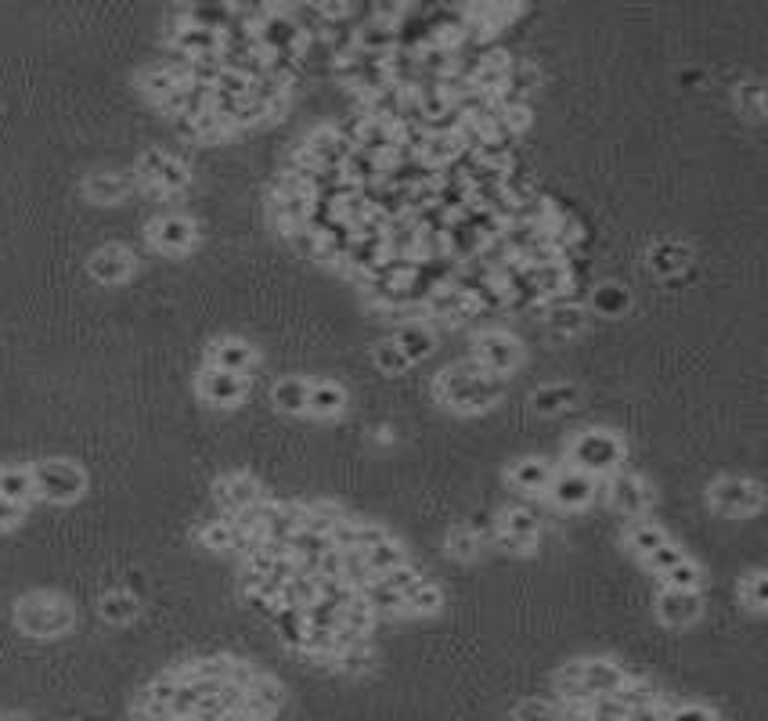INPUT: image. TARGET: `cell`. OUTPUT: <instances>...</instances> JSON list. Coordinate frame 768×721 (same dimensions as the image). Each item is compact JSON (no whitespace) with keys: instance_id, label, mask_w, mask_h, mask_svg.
<instances>
[{"instance_id":"6da1fadb","label":"cell","mask_w":768,"mask_h":721,"mask_svg":"<svg viewBox=\"0 0 768 721\" xmlns=\"http://www.w3.org/2000/svg\"><path fill=\"white\" fill-rule=\"evenodd\" d=\"M433 397H437V405L458 411V415H480V411H491L495 405H501L506 380L487 375L473 358H466L458 364H448V369L433 380Z\"/></svg>"},{"instance_id":"7a4b0ae2","label":"cell","mask_w":768,"mask_h":721,"mask_svg":"<svg viewBox=\"0 0 768 721\" xmlns=\"http://www.w3.org/2000/svg\"><path fill=\"white\" fill-rule=\"evenodd\" d=\"M628 671L624 663H617L614 657H584L567 663V668L556 671V704L563 707H584L599 696H614L621 685L628 682Z\"/></svg>"},{"instance_id":"3957f363","label":"cell","mask_w":768,"mask_h":721,"mask_svg":"<svg viewBox=\"0 0 768 721\" xmlns=\"http://www.w3.org/2000/svg\"><path fill=\"white\" fill-rule=\"evenodd\" d=\"M11 621L29 638H62L76 627V610L59 592H29L15 602Z\"/></svg>"},{"instance_id":"277c9868","label":"cell","mask_w":768,"mask_h":721,"mask_svg":"<svg viewBox=\"0 0 768 721\" xmlns=\"http://www.w3.org/2000/svg\"><path fill=\"white\" fill-rule=\"evenodd\" d=\"M567 459L570 469H581L595 480H606L617 469H624L628 459V444L617 437L614 430H603V426H589V430H578L574 437L567 440Z\"/></svg>"},{"instance_id":"5b68a950","label":"cell","mask_w":768,"mask_h":721,"mask_svg":"<svg viewBox=\"0 0 768 721\" xmlns=\"http://www.w3.org/2000/svg\"><path fill=\"white\" fill-rule=\"evenodd\" d=\"M134 181L148 196L170 199V196H181V191L191 185V170L181 156L163 152V148H148V152L137 159Z\"/></svg>"},{"instance_id":"8992f818","label":"cell","mask_w":768,"mask_h":721,"mask_svg":"<svg viewBox=\"0 0 768 721\" xmlns=\"http://www.w3.org/2000/svg\"><path fill=\"white\" fill-rule=\"evenodd\" d=\"M29 469H33V490H37L40 501H51V506H73V501L87 495L84 465H76L69 459H40Z\"/></svg>"},{"instance_id":"52a82bcc","label":"cell","mask_w":768,"mask_h":721,"mask_svg":"<svg viewBox=\"0 0 768 721\" xmlns=\"http://www.w3.org/2000/svg\"><path fill=\"white\" fill-rule=\"evenodd\" d=\"M473 361L487 375L509 380V375L523 364V343L506 328H484V332H476V339H473Z\"/></svg>"},{"instance_id":"ba28073f","label":"cell","mask_w":768,"mask_h":721,"mask_svg":"<svg viewBox=\"0 0 768 721\" xmlns=\"http://www.w3.org/2000/svg\"><path fill=\"white\" fill-rule=\"evenodd\" d=\"M707 506L718 509L721 517H754L765 506V490L758 480L751 476H718L715 484L707 487Z\"/></svg>"},{"instance_id":"9c48e42d","label":"cell","mask_w":768,"mask_h":721,"mask_svg":"<svg viewBox=\"0 0 768 721\" xmlns=\"http://www.w3.org/2000/svg\"><path fill=\"white\" fill-rule=\"evenodd\" d=\"M599 490L610 501L614 512H621L624 520H639V517H649L653 509V487L642 480L639 473H628V469H617L599 484Z\"/></svg>"},{"instance_id":"30bf717a","label":"cell","mask_w":768,"mask_h":721,"mask_svg":"<svg viewBox=\"0 0 768 721\" xmlns=\"http://www.w3.org/2000/svg\"><path fill=\"white\" fill-rule=\"evenodd\" d=\"M145 238L156 253H166V257H185L199 246V224L191 221L185 213H159L148 221L145 227Z\"/></svg>"},{"instance_id":"8fae6325","label":"cell","mask_w":768,"mask_h":721,"mask_svg":"<svg viewBox=\"0 0 768 721\" xmlns=\"http://www.w3.org/2000/svg\"><path fill=\"white\" fill-rule=\"evenodd\" d=\"M537 537H542V520H537V512L512 506V509H501L495 517V542L491 545H501L506 552L527 556V552H534Z\"/></svg>"},{"instance_id":"7c38bea8","label":"cell","mask_w":768,"mask_h":721,"mask_svg":"<svg viewBox=\"0 0 768 721\" xmlns=\"http://www.w3.org/2000/svg\"><path fill=\"white\" fill-rule=\"evenodd\" d=\"M548 501H553L556 509H563V512H581V509H589L595 495H599V480L589 476V473H581V469H556V476H553V484H548Z\"/></svg>"},{"instance_id":"4fadbf2b","label":"cell","mask_w":768,"mask_h":721,"mask_svg":"<svg viewBox=\"0 0 768 721\" xmlns=\"http://www.w3.org/2000/svg\"><path fill=\"white\" fill-rule=\"evenodd\" d=\"M195 394L210 408H238L249 394V380L246 375H232V372H221L213 369V364H206V369L195 375Z\"/></svg>"},{"instance_id":"5bb4252c","label":"cell","mask_w":768,"mask_h":721,"mask_svg":"<svg viewBox=\"0 0 768 721\" xmlns=\"http://www.w3.org/2000/svg\"><path fill=\"white\" fill-rule=\"evenodd\" d=\"M213 498H216V506H221V517H243V512L257 509L260 501L268 498V490L260 487L257 476L227 473L213 484Z\"/></svg>"},{"instance_id":"9a60e30c","label":"cell","mask_w":768,"mask_h":721,"mask_svg":"<svg viewBox=\"0 0 768 721\" xmlns=\"http://www.w3.org/2000/svg\"><path fill=\"white\" fill-rule=\"evenodd\" d=\"M134 271H137V257L134 249H127L123 243H106L87 257V274L98 285H123L134 278Z\"/></svg>"},{"instance_id":"2e32d148","label":"cell","mask_w":768,"mask_h":721,"mask_svg":"<svg viewBox=\"0 0 768 721\" xmlns=\"http://www.w3.org/2000/svg\"><path fill=\"white\" fill-rule=\"evenodd\" d=\"M206 364H213V369L221 372H232V375H246L249 380V372L260 364V353L253 343L243 336H221L206 347Z\"/></svg>"},{"instance_id":"e0dca14e","label":"cell","mask_w":768,"mask_h":721,"mask_svg":"<svg viewBox=\"0 0 768 721\" xmlns=\"http://www.w3.org/2000/svg\"><path fill=\"white\" fill-rule=\"evenodd\" d=\"M704 617V595L701 592H682V588H660L657 595V621L664 627H693Z\"/></svg>"},{"instance_id":"ac0fdd59","label":"cell","mask_w":768,"mask_h":721,"mask_svg":"<svg viewBox=\"0 0 768 721\" xmlns=\"http://www.w3.org/2000/svg\"><path fill=\"white\" fill-rule=\"evenodd\" d=\"M556 476V465L542 459V455H523V459H516L509 469H506V480L512 490H520L527 498H537L545 495L548 484H553Z\"/></svg>"},{"instance_id":"d6986e66","label":"cell","mask_w":768,"mask_h":721,"mask_svg":"<svg viewBox=\"0 0 768 721\" xmlns=\"http://www.w3.org/2000/svg\"><path fill=\"white\" fill-rule=\"evenodd\" d=\"M422 311H426L430 318H441V322H448V325H462L466 318L476 314V307L462 289H455L451 282H444L426 296V300H422Z\"/></svg>"},{"instance_id":"ffe728a7","label":"cell","mask_w":768,"mask_h":721,"mask_svg":"<svg viewBox=\"0 0 768 721\" xmlns=\"http://www.w3.org/2000/svg\"><path fill=\"white\" fill-rule=\"evenodd\" d=\"M537 307H542L545 328L556 332V336H578V332L589 325V307L574 300V296H559V300H548Z\"/></svg>"},{"instance_id":"44dd1931","label":"cell","mask_w":768,"mask_h":721,"mask_svg":"<svg viewBox=\"0 0 768 721\" xmlns=\"http://www.w3.org/2000/svg\"><path fill=\"white\" fill-rule=\"evenodd\" d=\"M137 191L134 174H123V170H106V174H90L84 181V196L95 206H116Z\"/></svg>"},{"instance_id":"7402d4cb","label":"cell","mask_w":768,"mask_h":721,"mask_svg":"<svg viewBox=\"0 0 768 721\" xmlns=\"http://www.w3.org/2000/svg\"><path fill=\"white\" fill-rule=\"evenodd\" d=\"M347 386L336 380H311V390H307V415L314 419H339L347 415Z\"/></svg>"},{"instance_id":"603a6c76","label":"cell","mask_w":768,"mask_h":721,"mask_svg":"<svg viewBox=\"0 0 768 721\" xmlns=\"http://www.w3.org/2000/svg\"><path fill=\"white\" fill-rule=\"evenodd\" d=\"M174 127L185 134L188 141H195V145H221V141H227V137L235 134L232 123L221 120V116H213L210 109H206V112H195V116L174 120Z\"/></svg>"},{"instance_id":"cb8c5ba5","label":"cell","mask_w":768,"mask_h":721,"mask_svg":"<svg viewBox=\"0 0 768 721\" xmlns=\"http://www.w3.org/2000/svg\"><path fill=\"white\" fill-rule=\"evenodd\" d=\"M621 542H624V548L635 559H646L653 548H660L664 542H671V537H668V531H664L660 523H653L649 517H639V520H628L624 523Z\"/></svg>"},{"instance_id":"d4e9b609","label":"cell","mask_w":768,"mask_h":721,"mask_svg":"<svg viewBox=\"0 0 768 721\" xmlns=\"http://www.w3.org/2000/svg\"><path fill=\"white\" fill-rule=\"evenodd\" d=\"M361 559H364V567H369V574H372V577H383V574H389V570H397V567L411 563V556H408L405 542H400V537H394V534L383 537L380 545L364 548Z\"/></svg>"},{"instance_id":"484cf974","label":"cell","mask_w":768,"mask_h":721,"mask_svg":"<svg viewBox=\"0 0 768 721\" xmlns=\"http://www.w3.org/2000/svg\"><path fill=\"white\" fill-rule=\"evenodd\" d=\"M578 400H581V390L574 383H548L531 394V411L534 415H559V411L578 408Z\"/></svg>"},{"instance_id":"4316f807","label":"cell","mask_w":768,"mask_h":721,"mask_svg":"<svg viewBox=\"0 0 768 721\" xmlns=\"http://www.w3.org/2000/svg\"><path fill=\"white\" fill-rule=\"evenodd\" d=\"M307 390H311V380L304 375H285L271 386V405L282 415H307Z\"/></svg>"},{"instance_id":"83f0119b","label":"cell","mask_w":768,"mask_h":721,"mask_svg":"<svg viewBox=\"0 0 768 721\" xmlns=\"http://www.w3.org/2000/svg\"><path fill=\"white\" fill-rule=\"evenodd\" d=\"M397 343L400 350H405V358L416 364L422 358H430L433 350H437V336H433V328L430 325H422V322H408V325H400L394 336H389Z\"/></svg>"},{"instance_id":"f1b7e54d","label":"cell","mask_w":768,"mask_h":721,"mask_svg":"<svg viewBox=\"0 0 768 721\" xmlns=\"http://www.w3.org/2000/svg\"><path fill=\"white\" fill-rule=\"evenodd\" d=\"M487 545H491V537L473 531L469 523L455 526V531H448V537H444V552H448L451 559H458V563H473V559H480V552H484Z\"/></svg>"},{"instance_id":"f546056e","label":"cell","mask_w":768,"mask_h":721,"mask_svg":"<svg viewBox=\"0 0 768 721\" xmlns=\"http://www.w3.org/2000/svg\"><path fill=\"white\" fill-rule=\"evenodd\" d=\"M444 610V588L437 581L422 577L416 588L405 592V617H437Z\"/></svg>"},{"instance_id":"4dcf8cb0","label":"cell","mask_w":768,"mask_h":721,"mask_svg":"<svg viewBox=\"0 0 768 721\" xmlns=\"http://www.w3.org/2000/svg\"><path fill=\"white\" fill-rule=\"evenodd\" d=\"M0 498L18 501V506L37 501V490H33V469L29 465H0Z\"/></svg>"},{"instance_id":"1f68e13d","label":"cell","mask_w":768,"mask_h":721,"mask_svg":"<svg viewBox=\"0 0 768 721\" xmlns=\"http://www.w3.org/2000/svg\"><path fill=\"white\" fill-rule=\"evenodd\" d=\"M361 599L369 602L375 617H405V595L386 588L380 577H372L369 585H361Z\"/></svg>"},{"instance_id":"d6a6232c","label":"cell","mask_w":768,"mask_h":721,"mask_svg":"<svg viewBox=\"0 0 768 721\" xmlns=\"http://www.w3.org/2000/svg\"><path fill=\"white\" fill-rule=\"evenodd\" d=\"M614 700L621 704L628 714H632V711H642V707H653V704H660L664 696L657 693V685H653V682L639 679V674H628V682L621 685V689L614 693Z\"/></svg>"},{"instance_id":"836d02e7","label":"cell","mask_w":768,"mask_h":721,"mask_svg":"<svg viewBox=\"0 0 768 721\" xmlns=\"http://www.w3.org/2000/svg\"><path fill=\"white\" fill-rule=\"evenodd\" d=\"M628 307H632V293H628V285L621 282H603L595 285L592 293V311L603 314V318H621Z\"/></svg>"},{"instance_id":"e575fe53","label":"cell","mask_w":768,"mask_h":721,"mask_svg":"<svg viewBox=\"0 0 768 721\" xmlns=\"http://www.w3.org/2000/svg\"><path fill=\"white\" fill-rule=\"evenodd\" d=\"M137 610H141V602H137V595H131V592H106L98 599L101 621H109V624H131Z\"/></svg>"},{"instance_id":"d590c367","label":"cell","mask_w":768,"mask_h":721,"mask_svg":"<svg viewBox=\"0 0 768 721\" xmlns=\"http://www.w3.org/2000/svg\"><path fill=\"white\" fill-rule=\"evenodd\" d=\"M660 588H682V592H701L704 588V570L693 556H685L682 563H674L671 570H664L657 577Z\"/></svg>"},{"instance_id":"8d00e7d4","label":"cell","mask_w":768,"mask_h":721,"mask_svg":"<svg viewBox=\"0 0 768 721\" xmlns=\"http://www.w3.org/2000/svg\"><path fill=\"white\" fill-rule=\"evenodd\" d=\"M195 537H199L206 548H213V552H235V523H232V517L206 520L199 531H195Z\"/></svg>"},{"instance_id":"74e56055","label":"cell","mask_w":768,"mask_h":721,"mask_svg":"<svg viewBox=\"0 0 768 721\" xmlns=\"http://www.w3.org/2000/svg\"><path fill=\"white\" fill-rule=\"evenodd\" d=\"M736 595L754 617H761L765 606H768V574L765 570H751V574H743L740 585H736Z\"/></svg>"},{"instance_id":"f35d334b","label":"cell","mask_w":768,"mask_h":721,"mask_svg":"<svg viewBox=\"0 0 768 721\" xmlns=\"http://www.w3.org/2000/svg\"><path fill=\"white\" fill-rule=\"evenodd\" d=\"M685 263H690V249H685L682 243H660L649 249V268L664 274V278H668V274H679Z\"/></svg>"},{"instance_id":"ab89813d","label":"cell","mask_w":768,"mask_h":721,"mask_svg":"<svg viewBox=\"0 0 768 721\" xmlns=\"http://www.w3.org/2000/svg\"><path fill=\"white\" fill-rule=\"evenodd\" d=\"M372 663H375V654L369 643H350V646L336 649V663H332V668L343 674H364Z\"/></svg>"},{"instance_id":"60d3db41","label":"cell","mask_w":768,"mask_h":721,"mask_svg":"<svg viewBox=\"0 0 768 721\" xmlns=\"http://www.w3.org/2000/svg\"><path fill=\"white\" fill-rule=\"evenodd\" d=\"M512 721H563V704L531 696V700H520L512 707Z\"/></svg>"},{"instance_id":"b9f144b4","label":"cell","mask_w":768,"mask_h":721,"mask_svg":"<svg viewBox=\"0 0 768 721\" xmlns=\"http://www.w3.org/2000/svg\"><path fill=\"white\" fill-rule=\"evenodd\" d=\"M372 361H375V369L386 372V375H400V372L411 369V361L405 358V350H400L394 339H380V343H375V347H372Z\"/></svg>"},{"instance_id":"7bdbcfd3","label":"cell","mask_w":768,"mask_h":721,"mask_svg":"<svg viewBox=\"0 0 768 721\" xmlns=\"http://www.w3.org/2000/svg\"><path fill=\"white\" fill-rule=\"evenodd\" d=\"M736 105H740V112L751 123H761L765 120V87L758 84V79H754V84H740L736 87Z\"/></svg>"},{"instance_id":"ee69618b","label":"cell","mask_w":768,"mask_h":721,"mask_svg":"<svg viewBox=\"0 0 768 721\" xmlns=\"http://www.w3.org/2000/svg\"><path fill=\"white\" fill-rule=\"evenodd\" d=\"M685 556H690V552H685L682 545H674V542H664L660 548H653V552H649L646 559H642V567H646L653 577H660L664 570H671L674 563H682Z\"/></svg>"},{"instance_id":"f6af8a7d","label":"cell","mask_w":768,"mask_h":721,"mask_svg":"<svg viewBox=\"0 0 768 721\" xmlns=\"http://www.w3.org/2000/svg\"><path fill=\"white\" fill-rule=\"evenodd\" d=\"M249 87H253V79L246 73H238L232 65H221V73L213 79V90H221V95H232V98H249Z\"/></svg>"},{"instance_id":"bcb514c9","label":"cell","mask_w":768,"mask_h":721,"mask_svg":"<svg viewBox=\"0 0 768 721\" xmlns=\"http://www.w3.org/2000/svg\"><path fill=\"white\" fill-rule=\"evenodd\" d=\"M304 621H307V627H325V632H336L339 627V606H332L325 599H314L304 610Z\"/></svg>"},{"instance_id":"7dc6e473","label":"cell","mask_w":768,"mask_h":721,"mask_svg":"<svg viewBox=\"0 0 768 721\" xmlns=\"http://www.w3.org/2000/svg\"><path fill=\"white\" fill-rule=\"evenodd\" d=\"M660 721H721V714L707 704H668Z\"/></svg>"},{"instance_id":"c3c4849f","label":"cell","mask_w":768,"mask_h":721,"mask_svg":"<svg viewBox=\"0 0 768 721\" xmlns=\"http://www.w3.org/2000/svg\"><path fill=\"white\" fill-rule=\"evenodd\" d=\"M422 577H426V574H422L416 563H405V567H397V570H389V574H383L380 581H383L386 588H394V592L405 595L408 588H416Z\"/></svg>"},{"instance_id":"681fc988","label":"cell","mask_w":768,"mask_h":721,"mask_svg":"<svg viewBox=\"0 0 768 721\" xmlns=\"http://www.w3.org/2000/svg\"><path fill=\"white\" fill-rule=\"evenodd\" d=\"M29 506H18V501L0 498V531H15V526L26 520Z\"/></svg>"}]
</instances>
